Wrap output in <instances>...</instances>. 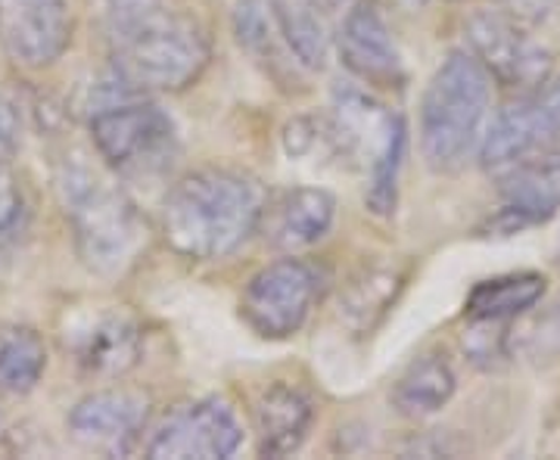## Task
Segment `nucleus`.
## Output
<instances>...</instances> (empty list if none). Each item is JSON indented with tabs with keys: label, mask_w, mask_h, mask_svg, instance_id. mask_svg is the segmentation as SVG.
Instances as JSON below:
<instances>
[{
	"label": "nucleus",
	"mask_w": 560,
	"mask_h": 460,
	"mask_svg": "<svg viewBox=\"0 0 560 460\" xmlns=\"http://www.w3.org/2000/svg\"><path fill=\"white\" fill-rule=\"evenodd\" d=\"M113 72L131 91H184L209 66L200 22L168 0H94Z\"/></svg>",
	"instance_id": "obj_1"
},
{
	"label": "nucleus",
	"mask_w": 560,
	"mask_h": 460,
	"mask_svg": "<svg viewBox=\"0 0 560 460\" xmlns=\"http://www.w3.org/2000/svg\"><path fill=\"white\" fill-rule=\"evenodd\" d=\"M265 187L246 172L197 168L168 190L162 234L168 246L194 261H215L237 252L261 227Z\"/></svg>",
	"instance_id": "obj_2"
},
{
	"label": "nucleus",
	"mask_w": 560,
	"mask_h": 460,
	"mask_svg": "<svg viewBox=\"0 0 560 460\" xmlns=\"http://www.w3.org/2000/svg\"><path fill=\"white\" fill-rule=\"evenodd\" d=\"M57 193L81 264L106 281L128 274L147 246V221L135 200L81 153L60 162Z\"/></svg>",
	"instance_id": "obj_3"
},
{
	"label": "nucleus",
	"mask_w": 560,
	"mask_h": 460,
	"mask_svg": "<svg viewBox=\"0 0 560 460\" xmlns=\"http://www.w3.org/2000/svg\"><path fill=\"white\" fill-rule=\"evenodd\" d=\"M492 106V75L470 50L448 54L420 101V156L436 175H455L480 153Z\"/></svg>",
	"instance_id": "obj_4"
},
{
	"label": "nucleus",
	"mask_w": 560,
	"mask_h": 460,
	"mask_svg": "<svg viewBox=\"0 0 560 460\" xmlns=\"http://www.w3.org/2000/svg\"><path fill=\"white\" fill-rule=\"evenodd\" d=\"M91 141L113 172L128 178L162 175L178 156V128L172 116L150 101H101L91 113Z\"/></svg>",
	"instance_id": "obj_5"
},
{
	"label": "nucleus",
	"mask_w": 560,
	"mask_h": 460,
	"mask_svg": "<svg viewBox=\"0 0 560 460\" xmlns=\"http://www.w3.org/2000/svg\"><path fill=\"white\" fill-rule=\"evenodd\" d=\"M324 290V274L312 261L278 259L256 271L241 299V318L261 340L296 337L315 311Z\"/></svg>",
	"instance_id": "obj_6"
},
{
	"label": "nucleus",
	"mask_w": 560,
	"mask_h": 460,
	"mask_svg": "<svg viewBox=\"0 0 560 460\" xmlns=\"http://www.w3.org/2000/svg\"><path fill=\"white\" fill-rule=\"evenodd\" d=\"M467 47L482 69L504 87L533 91L555 75V50L536 35V25L508 10H477L467 20Z\"/></svg>",
	"instance_id": "obj_7"
},
{
	"label": "nucleus",
	"mask_w": 560,
	"mask_h": 460,
	"mask_svg": "<svg viewBox=\"0 0 560 460\" xmlns=\"http://www.w3.org/2000/svg\"><path fill=\"white\" fill-rule=\"evenodd\" d=\"M560 146V75L523 91L489 121L480 146L482 165L501 175L521 162Z\"/></svg>",
	"instance_id": "obj_8"
},
{
	"label": "nucleus",
	"mask_w": 560,
	"mask_h": 460,
	"mask_svg": "<svg viewBox=\"0 0 560 460\" xmlns=\"http://www.w3.org/2000/svg\"><path fill=\"white\" fill-rule=\"evenodd\" d=\"M243 445L237 411L219 396L194 399L168 411L143 445L147 458H231Z\"/></svg>",
	"instance_id": "obj_9"
},
{
	"label": "nucleus",
	"mask_w": 560,
	"mask_h": 460,
	"mask_svg": "<svg viewBox=\"0 0 560 460\" xmlns=\"http://www.w3.org/2000/svg\"><path fill=\"white\" fill-rule=\"evenodd\" d=\"M337 47H340L342 66L368 87H377V91L405 87L408 75H405L399 44L374 0H355L346 10Z\"/></svg>",
	"instance_id": "obj_10"
},
{
	"label": "nucleus",
	"mask_w": 560,
	"mask_h": 460,
	"mask_svg": "<svg viewBox=\"0 0 560 460\" xmlns=\"http://www.w3.org/2000/svg\"><path fill=\"white\" fill-rule=\"evenodd\" d=\"M72 40L69 0H0V47L25 69H47Z\"/></svg>",
	"instance_id": "obj_11"
},
{
	"label": "nucleus",
	"mask_w": 560,
	"mask_h": 460,
	"mask_svg": "<svg viewBox=\"0 0 560 460\" xmlns=\"http://www.w3.org/2000/svg\"><path fill=\"white\" fill-rule=\"evenodd\" d=\"M501 209L489 219L499 237L545 224L560 212V146L501 172Z\"/></svg>",
	"instance_id": "obj_12"
},
{
	"label": "nucleus",
	"mask_w": 560,
	"mask_h": 460,
	"mask_svg": "<svg viewBox=\"0 0 560 460\" xmlns=\"http://www.w3.org/2000/svg\"><path fill=\"white\" fill-rule=\"evenodd\" d=\"M66 349L81 370L94 377H121L143 355L138 320L119 308H94L69 323Z\"/></svg>",
	"instance_id": "obj_13"
},
{
	"label": "nucleus",
	"mask_w": 560,
	"mask_h": 460,
	"mask_svg": "<svg viewBox=\"0 0 560 460\" xmlns=\"http://www.w3.org/2000/svg\"><path fill=\"white\" fill-rule=\"evenodd\" d=\"M150 401L135 389H97L69 411V433L101 451H128L143 433Z\"/></svg>",
	"instance_id": "obj_14"
},
{
	"label": "nucleus",
	"mask_w": 560,
	"mask_h": 460,
	"mask_svg": "<svg viewBox=\"0 0 560 460\" xmlns=\"http://www.w3.org/2000/svg\"><path fill=\"white\" fill-rule=\"evenodd\" d=\"M337 219V197L324 187H290L268 200L261 227L265 240L283 252H300L327 237Z\"/></svg>",
	"instance_id": "obj_15"
},
{
	"label": "nucleus",
	"mask_w": 560,
	"mask_h": 460,
	"mask_svg": "<svg viewBox=\"0 0 560 460\" xmlns=\"http://www.w3.org/2000/svg\"><path fill=\"white\" fill-rule=\"evenodd\" d=\"M234 35L243 50L259 62L265 69V75L290 87V84H300L302 69L300 60L293 57L290 44L283 38L278 22V10H275V0H241L234 7Z\"/></svg>",
	"instance_id": "obj_16"
},
{
	"label": "nucleus",
	"mask_w": 560,
	"mask_h": 460,
	"mask_svg": "<svg viewBox=\"0 0 560 460\" xmlns=\"http://www.w3.org/2000/svg\"><path fill=\"white\" fill-rule=\"evenodd\" d=\"M253 417H256L261 455L283 458V455H293L305 441L312 423H315V408L302 389L275 382L259 396Z\"/></svg>",
	"instance_id": "obj_17"
},
{
	"label": "nucleus",
	"mask_w": 560,
	"mask_h": 460,
	"mask_svg": "<svg viewBox=\"0 0 560 460\" xmlns=\"http://www.w3.org/2000/svg\"><path fill=\"white\" fill-rule=\"evenodd\" d=\"M458 377L442 355H420L393 386V404L405 417H433L452 401Z\"/></svg>",
	"instance_id": "obj_18"
},
{
	"label": "nucleus",
	"mask_w": 560,
	"mask_h": 460,
	"mask_svg": "<svg viewBox=\"0 0 560 460\" xmlns=\"http://www.w3.org/2000/svg\"><path fill=\"white\" fill-rule=\"evenodd\" d=\"M548 290V281L533 271L521 274H501L480 281L470 296H467V318L480 320V323H501V320L521 318L529 308H536Z\"/></svg>",
	"instance_id": "obj_19"
},
{
	"label": "nucleus",
	"mask_w": 560,
	"mask_h": 460,
	"mask_svg": "<svg viewBox=\"0 0 560 460\" xmlns=\"http://www.w3.org/2000/svg\"><path fill=\"white\" fill-rule=\"evenodd\" d=\"M47 370V345L35 327L0 323V396L32 392Z\"/></svg>",
	"instance_id": "obj_20"
},
{
	"label": "nucleus",
	"mask_w": 560,
	"mask_h": 460,
	"mask_svg": "<svg viewBox=\"0 0 560 460\" xmlns=\"http://www.w3.org/2000/svg\"><path fill=\"white\" fill-rule=\"evenodd\" d=\"M278 22L283 38L290 44L293 57L300 60L305 72H320L330 60V38L320 22L318 10H312L305 0H275Z\"/></svg>",
	"instance_id": "obj_21"
},
{
	"label": "nucleus",
	"mask_w": 560,
	"mask_h": 460,
	"mask_svg": "<svg viewBox=\"0 0 560 460\" xmlns=\"http://www.w3.org/2000/svg\"><path fill=\"white\" fill-rule=\"evenodd\" d=\"M32 234V202L20 175L0 162V278L13 271Z\"/></svg>",
	"instance_id": "obj_22"
},
{
	"label": "nucleus",
	"mask_w": 560,
	"mask_h": 460,
	"mask_svg": "<svg viewBox=\"0 0 560 460\" xmlns=\"http://www.w3.org/2000/svg\"><path fill=\"white\" fill-rule=\"evenodd\" d=\"M20 131L22 119L16 103L0 94V162H10V156L16 153V146H20Z\"/></svg>",
	"instance_id": "obj_23"
},
{
	"label": "nucleus",
	"mask_w": 560,
	"mask_h": 460,
	"mask_svg": "<svg viewBox=\"0 0 560 460\" xmlns=\"http://www.w3.org/2000/svg\"><path fill=\"white\" fill-rule=\"evenodd\" d=\"M499 7L529 25H541L558 13L560 0H499Z\"/></svg>",
	"instance_id": "obj_24"
},
{
	"label": "nucleus",
	"mask_w": 560,
	"mask_h": 460,
	"mask_svg": "<svg viewBox=\"0 0 560 460\" xmlns=\"http://www.w3.org/2000/svg\"><path fill=\"white\" fill-rule=\"evenodd\" d=\"M312 10H318V13H337V10H342L349 0H305Z\"/></svg>",
	"instance_id": "obj_25"
}]
</instances>
